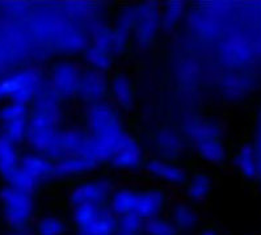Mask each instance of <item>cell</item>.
Instances as JSON below:
<instances>
[{
    "label": "cell",
    "mask_w": 261,
    "mask_h": 235,
    "mask_svg": "<svg viewBox=\"0 0 261 235\" xmlns=\"http://www.w3.org/2000/svg\"><path fill=\"white\" fill-rule=\"evenodd\" d=\"M109 93L113 101L122 109H129L134 102V88L123 72H116L109 81Z\"/></svg>",
    "instance_id": "cell-17"
},
{
    "label": "cell",
    "mask_w": 261,
    "mask_h": 235,
    "mask_svg": "<svg viewBox=\"0 0 261 235\" xmlns=\"http://www.w3.org/2000/svg\"><path fill=\"white\" fill-rule=\"evenodd\" d=\"M116 170L126 171V172H136L142 167H145V154L139 142L136 138L126 134L117 146L116 151L112 155L111 161Z\"/></svg>",
    "instance_id": "cell-10"
},
{
    "label": "cell",
    "mask_w": 261,
    "mask_h": 235,
    "mask_svg": "<svg viewBox=\"0 0 261 235\" xmlns=\"http://www.w3.org/2000/svg\"><path fill=\"white\" fill-rule=\"evenodd\" d=\"M168 205V193L160 187H120L116 188L109 200V209L114 216H134L139 220L159 217Z\"/></svg>",
    "instance_id": "cell-2"
},
{
    "label": "cell",
    "mask_w": 261,
    "mask_h": 235,
    "mask_svg": "<svg viewBox=\"0 0 261 235\" xmlns=\"http://www.w3.org/2000/svg\"><path fill=\"white\" fill-rule=\"evenodd\" d=\"M206 235H218V234H215V232H212V231H209V232H206Z\"/></svg>",
    "instance_id": "cell-27"
},
{
    "label": "cell",
    "mask_w": 261,
    "mask_h": 235,
    "mask_svg": "<svg viewBox=\"0 0 261 235\" xmlns=\"http://www.w3.org/2000/svg\"><path fill=\"white\" fill-rule=\"evenodd\" d=\"M4 211L15 226H24L33 213V198L31 192L11 186L2 193Z\"/></svg>",
    "instance_id": "cell-8"
},
{
    "label": "cell",
    "mask_w": 261,
    "mask_h": 235,
    "mask_svg": "<svg viewBox=\"0 0 261 235\" xmlns=\"http://www.w3.org/2000/svg\"><path fill=\"white\" fill-rule=\"evenodd\" d=\"M172 220L175 229L182 230V231H189L193 230L198 223V216L196 211L187 202H177L172 206Z\"/></svg>",
    "instance_id": "cell-20"
},
{
    "label": "cell",
    "mask_w": 261,
    "mask_h": 235,
    "mask_svg": "<svg viewBox=\"0 0 261 235\" xmlns=\"http://www.w3.org/2000/svg\"><path fill=\"white\" fill-rule=\"evenodd\" d=\"M113 191V182L107 177L84 180L72 188L70 202L74 207L107 206Z\"/></svg>",
    "instance_id": "cell-7"
},
{
    "label": "cell",
    "mask_w": 261,
    "mask_h": 235,
    "mask_svg": "<svg viewBox=\"0 0 261 235\" xmlns=\"http://www.w3.org/2000/svg\"><path fill=\"white\" fill-rule=\"evenodd\" d=\"M142 222L143 221L134 216H123L117 221V227L123 232V235H134L142 227Z\"/></svg>",
    "instance_id": "cell-26"
},
{
    "label": "cell",
    "mask_w": 261,
    "mask_h": 235,
    "mask_svg": "<svg viewBox=\"0 0 261 235\" xmlns=\"http://www.w3.org/2000/svg\"><path fill=\"white\" fill-rule=\"evenodd\" d=\"M79 68L71 62L57 63L51 70V87L59 96L76 95L77 86L80 82Z\"/></svg>",
    "instance_id": "cell-12"
},
{
    "label": "cell",
    "mask_w": 261,
    "mask_h": 235,
    "mask_svg": "<svg viewBox=\"0 0 261 235\" xmlns=\"http://www.w3.org/2000/svg\"><path fill=\"white\" fill-rule=\"evenodd\" d=\"M146 172L152 179L167 184L171 187H181L185 186L189 179L188 172L180 166L175 164L171 161H164L158 156L150 158L145 163Z\"/></svg>",
    "instance_id": "cell-11"
},
{
    "label": "cell",
    "mask_w": 261,
    "mask_h": 235,
    "mask_svg": "<svg viewBox=\"0 0 261 235\" xmlns=\"http://www.w3.org/2000/svg\"><path fill=\"white\" fill-rule=\"evenodd\" d=\"M146 229L150 235H175V226L171 221L163 220L162 217H155L147 221Z\"/></svg>",
    "instance_id": "cell-25"
},
{
    "label": "cell",
    "mask_w": 261,
    "mask_h": 235,
    "mask_svg": "<svg viewBox=\"0 0 261 235\" xmlns=\"http://www.w3.org/2000/svg\"><path fill=\"white\" fill-rule=\"evenodd\" d=\"M182 15V4L180 2H169L164 6L162 15H160V22L162 27L166 29L173 28Z\"/></svg>",
    "instance_id": "cell-23"
},
{
    "label": "cell",
    "mask_w": 261,
    "mask_h": 235,
    "mask_svg": "<svg viewBox=\"0 0 261 235\" xmlns=\"http://www.w3.org/2000/svg\"><path fill=\"white\" fill-rule=\"evenodd\" d=\"M27 117H28V108H27L24 102L13 101L7 107H4L3 111H2V120L7 125L28 121Z\"/></svg>",
    "instance_id": "cell-22"
},
{
    "label": "cell",
    "mask_w": 261,
    "mask_h": 235,
    "mask_svg": "<svg viewBox=\"0 0 261 235\" xmlns=\"http://www.w3.org/2000/svg\"><path fill=\"white\" fill-rule=\"evenodd\" d=\"M43 74L38 70H25L0 83V96L12 97L15 101L27 102L37 96L45 88Z\"/></svg>",
    "instance_id": "cell-6"
},
{
    "label": "cell",
    "mask_w": 261,
    "mask_h": 235,
    "mask_svg": "<svg viewBox=\"0 0 261 235\" xmlns=\"http://www.w3.org/2000/svg\"><path fill=\"white\" fill-rule=\"evenodd\" d=\"M74 221L80 235H112L117 220L108 206L74 207Z\"/></svg>",
    "instance_id": "cell-4"
},
{
    "label": "cell",
    "mask_w": 261,
    "mask_h": 235,
    "mask_svg": "<svg viewBox=\"0 0 261 235\" xmlns=\"http://www.w3.org/2000/svg\"><path fill=\"white\" fill-rule=\"evenodd\" d=\"M65 229V223L59 217H43L37 223V231L40 235H61Z\"/></svg>",
    "instance_id": "cell-24"
},
{
    "label": "cell",
    "mask_w": 261,
    "mask_h": 235,
    "mask_svg": "<svg viewBox=\"0 0 261 235\" xmlns=\"http://www.w3.org/2000/svg\"><path fill=\"white\" fill-rule=\"evenodd\" d=\"M233 166L243 179L256 180L260 175L257 151L251 143H244L233 154Z\"/></svg>",
    "instance_id": "cell-14"
},
{
    "label": "cell",
    "mask_w": 261,
    "mask_h": 235,
    "mask_svg": "<svg viewBox=\"0 0 261 235\" xmlns=\"http://www.w3.org/2000/svg\"><path fill=\"white\" fill-rule=\"evenodd\" d=\"M109 93V81L105 72L88 68L82 72L80 82L76 90V96L89 107L104 101Z\"/></svg>",
    "instance_id": "cell-9"
},
{
    "label": "cell",
    "mask_w": 261,
    "mask_h": 235,
    "mask_svg": "<svg viewBox=\"0 0 261 235\" xmlns=\"http://www.w3.org/2000/svg\"><path fill=\"white\" fill-rule=\"evenodd\" d=\"M87 126L89 141L84 156L97 164L111 161L117 146L126 136L118 111L105 101L91 106L87 112Z\"/></svg>",
    "instance_id": "cell-1"
},
{
    "label": "cell",
    "mask_w": 261,
    "mask_h": 235,
    "mask_svg": "<svg viewBox=\"0 0 261 235\" xmlns=\"http://www.w3.org/2000/svg\"><path fill=\"white\" fill-rule=\"evenodd\" d=\"M112 58H113V51L97 43H92L86 50L87 62L89 63L91 68L97 71L107 72L112 67Z\"/></svg>",
    "instance_id": "cell-21"
},
{
    "label": "cell",
    "mask_w": 261,
    "mask_h": 235,
    "mask_svg": "<svg viewBox=\"0 0 261 235\" xmlns=\"http://www.w3.org/2000/svg\"><path fill=\"white\" fill-rule=\"evenodd\" d=\"M196 151L202 161L212 164L223 163L226 158V146L223 141V130L218 121L213 118L196 122L189 129Z\"/></svg>",
    "instance_id": "cell-3"
},
{
    "label": "cell",
    "mask_w": 261,
    "mask_h": 235,
    "mask_svg": "<svg viewBox=\"0 0 261 235\" xmlns=\"http://www.w3.org/2000/svg\"><path fill=\"white\" fill-rule=\"evenodd\" d=\"M155 149L159 154L158 158L164 161H171L178 158L184 149V141L176 132L172 130H162L155 137Z\"/></svg>",
    "instance_id": "cell-16"
},
{
    "label": "cell",
    "mask_w": 261,
    "mask_h": 235,
    "mask_svg": "<svg viewBox=\"0 0 261 235\" xmlns=\"http://www.w3.org/2000/svg\"><path fill=\"white\" fill-rule=\"evenodd\" d=\"M19 167L20 159L17 158L13 143L7 138L0 139V172L3 173V176L8 181L12 182Z\"/></svg>",
    "instance_id": "cell-19"
},
{
    "label": "cell",
    "mask_w": 261,
    "mask_h": 235,
    "mask_svg": "<svg viewBox=\"0 0 261 235\" xmlns=\"http://www.w3.org/2000/svg\"><path fill=\"white\" fill-rule=\"evenodd\" d=\"M257 235H261V232H260V234H257Z\"/></svg>",
    "instance_id": "cell-28"
},
{
    "label": "cell",
    "mask_w": 261,
    "mask_h": 235,
    "mask_svg": "<svg viewBox=\"0 0 261 235\" xmlns=\"http://www.w3.org/2000/svg\"><path fill=\"white\" fill-rule=\"evenodd\" d=\"M212 187L213 181L209 173L205 171H198L188 179L187 184L184 186L185 196L191 201H202L210 195Z\"/></svg>",
    "instance_id": "cell-18"
},
{
    "label": "cell",
    "mask_w": 261,
    "mask_h": 235,
    "mask_svg": "<svg viewBox=\"0 0 261 235\" xmlns=\"http://www.w3.org/2000/svg\"><path fill=\"white\" fill-rule=\"evenodd\" d=\"M97 163L84 155H71L54 163V176L61 179L86 176L96 170Z\"/></svg>",
    "instance_id": "cell-13"
},
{
    "label": "cell",
    "mask_w": 261,
    "mask_h": 235,
    "mask_svg": "<svg viewBox=\"0 0 261 235\" xmlns=\"http://www.w3.org/2000/svg\"><path fill=\"white\" fill-rule=\"evenodd\" d=\"M54 176V163L42 154H31L20 159V167L12 187L32 192L41 182Z\"/></svg>",
    "instance_id": "cell-5"
},
{
    "label": "cell",
    "mask_w": 261,
    "mask_h": 235,
    "mask_svg": "<svg viewBox=\"0 0 261 235\" xmlns=\"http://www.w3.org/2000/svg\"><path fill=\"white\" fill-rule=\"evenodd\" d=\"M160 15L155 4H146L138 8L136 24L137 38L141 43H150L154 40L158 31Z\"/></svg>",
    "instance_id": "cell-15"
}]
</instances>
